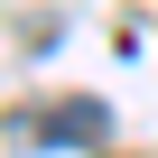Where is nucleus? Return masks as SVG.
<instances>
[{"instance_id":"obj_1","label":"nucleus","mask_w":158,"mask_h":158,"mask_svg":"<svg viewBox=\"0 0 158 158\" xmlns=\"http://www.w3.org/2000/svg\"><path fill=\"white\" fill-rule=\"evenodd\" d=\"M112 121H102V102H56L47 121H37V139L47 149H84V139H102Z\"/></svg>"}]
</instances>
